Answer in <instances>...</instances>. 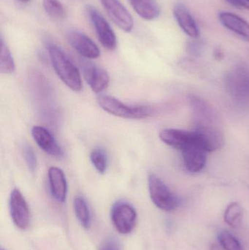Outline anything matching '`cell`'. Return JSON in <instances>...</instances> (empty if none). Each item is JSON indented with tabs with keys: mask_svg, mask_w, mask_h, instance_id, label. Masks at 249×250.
<instances>
[{
	"mask_svg": "<svg viewBox=\"0 0 249 250\" xmlns=\"http://www.w3.org/2000/svg\"><path fill=\"white\" fill-rule=\"evenodd\" d=\"M48 51L57 76L67 87L75 92H80L83 88V84L78 69L72 62L67 54L57 45L50 44Z\"/></svg>",
	"mask_w": 249,
	"mask_h": 250,
	"instance_id": "obj_1",
	"label": "cell"
},
{
	"mask_svg": "<svg viewBox=\"0 0 249 250\" xmlns=\"http://www.w3.org/2000/svg\"><path fill=\"white\" fill-rule=\"evenodd\" d=\"M99 106L115 117L133 120H141L150 117L153 110L146 105H129L110 95H99L97 98Z\"/></svg>",
	"mask_w": 249,
	"mask_h": 250,
	"instance_id": "obj_2",
	"label": "cell"
},
{
	"mask_svg": "<svg viewBox=\"0 0 249 250\" xmlns=\"http://www.w3.org/2000/svg\"><path fill=\"white\" fill-rule=\"evenodd\" d=\"M148 182L151 199L158 208L168 212L174 211L179 207V198L159 176L150 173Z\"/></svg>",
	"mask_w": 249,
	"mask_h": 250,
	"instance_id": "obj_3",
	"label": "cell"
},
{
	"mask_svg": "<svg viewBox=\"0 0 249 250\" xmlns=\"http://www.w3.org/2000/svg\"><path fill=\"white\" fill-rule=\"evenodd\" d=\"M111 219L118 233L129 234L135 227L137 212L128 203L117 202L111 208Z\"/></svg>",
	"mask_w": 249,
	"mask_h": 250,
	"instance_id": "obj_4",
	"label": "cell"
},
{
	"mask_svg": "<svg viewBox=\"0 0 249 250\" xmlns=\"http://www.w3.org/2000/svg\"><path fill=\"white\" fill-rule=\"evenodd\" d=\"M86 12L95 27L98 39L102 45L108 50L116 48V37L106 19L92 6H87Z\"/></svg>",
	"mask_w": 249,
	"mask_h": 250,
	"instance_id": "obj_5",
	"label": "cell"
},
{
	"mask_svg": "<svg viewBox=\"0 0 249 250\" xmlns=\"http://www.w3.org/2000/svg\"><path fill=\"white\" fill-rule=\"evenodd\" d=\"M159 138L167 145L181 151L192 146L200 147L198 135L194 130L187 131L169 128L161 131Z\"/></svg>",
	"mask_w": 249,
	"mask_h": 250,
	"instance_id": "obj_6",
	"label": "cell"
},
{
	"mask_svg": "<svg viewBox=\"0 0 249 250\" xmlns=\"http://www.w3.org/2000/svg\"><path fill=\"white\" fill-rule=\"evenodd\" d=\"M10 211L13 223L18 229L26 230L30 223L29 206L19 189H13L10 197Z\"/></svg>",
	"mask_w": 249,
	"mask_h": 250,
	"instance_id": "obj_7",
	"label": "cell"
},
{
	"mask_svg": "<svg viewBox=\"0 0 249 250\" xmlns=\"http://www.w3.org/2000/svg\"><path fill=\"white\" fill-rule=\"evenodd\" d=\"M113 21L125 32H130L134 27L131 14L118 0H99Z\"/></svg>",
	"mask_w": 249,
	"mask_h": 250,
	"instance_id": "obj_8",
	"label": "cell"
},
{
	"mask_svg": "<svg viewBox=\"0 0 249 250\" xmlns=\"http://www.w3.org/2000/svg\"><path fill=\"white\" fill-rule=\"evenodd\" d=\"M69 44L85 58L95 60L100 56V50L90 38L78 32L71 31L67 35Z\"/></svg>",
	"mask_w": 249,
	"mask_h": 250,
	"instance_id": "obj_9",
	"label": "cell"
},
{
	"mask_svg": "<svg viewBox=\"0 0 249 250\" xmlns=\"http://www.w3.org/2000/svg\"><path fill=\"white\" fill-rule=\"evenodd\" d=\"M32 135L38 146L48 155L54 158L61 159L64 152L52 134L46 128L35 126L32 129Z\"/></svg>",
	"mask_w": 249,
	"mask_h": 250,
	"instance_id": "obj_10",
	"label": "cell"
},
{
	"mask_svg": "<svg viewBox=\"0 0 249 250\" xmlns=\"http://www.w3.org/2000/svg\"><path fill=\"white\" fill-rule=\"evenodd\" d=\"M83 72L85 81L95 93L103 92L109 85V75L102 67L88 64L83 67Z\"/></svg>",
	"mask_w": 249,
	"mask_h": 250,
	"instance_id": "obj_11",
	"label": "cell"
},
{
	"mask_svg": "<svg viewBox=\"0 0 249 250\" xmlns=\"http://www.w3.org/2000/svg\"><path fill=\"white\" fill-rule=\"evenodd\" d=\"M183 161L190 173H199L203 170L207 162V153L200 147L192 146L182 150Z\"/></svg>",
	"mask_w": 249,
	"mask_h": 250,
	"instance_id": "obj_12",
	"label": "cell"
},
{
	"mask_svg": "<svg viewBox=\"0 0 249 250\" xmlns=\"http://www.w3.org/2000/svg\"><path fill=\"white\" fill-rule=\"evenodd\" d=\"M173 14L181 29L190 38L200 36V30L193 16L187 7L182 3H177L173 8Z\"/></svg>",
	"mask_w": 249,
	"mask_h": 250,
	"instance_id": "obj_13",
	"label": "cell"
},
{
	"mask_svg": "<svg viewBox=\"0 0 249 250\" xmlns=\"http://www.w3.org/2000/svg\"><path fill=\"white\" fill-rule=\"evenodd\" d=\"M50 190L56 201L65 202L67 195V182L61 169L51 167L48 172Z\"/></svg>",
	"mask_w": 249,
	"mask_h": 250,
	"instance_id": "obj_14",
	"label": "cell"
},
{
	"mask_svg": "<svg viewBox=\"0 0 249 250\" xmlns=\"http://www.w3.org/2000/svg\"><path fill=\"white\" fill-rule=\"evenodd\" d=\"M219 20L225 27L249 42V23L238 15L229 12L219 14Z\"/></svg>",
	"mask_w": 249,
	"mask_h": 250,
	"instance_id": "obj_15",
	"label": "cell"
},
{
	"mask_svg": "<svg viewBox=\"0 0 249 250\" xmlns=\"http://www.w3.org/2000/svg\"><path fill=\"white\" fill-rule=\"evenodd\" d=\"M129 1L137 14L145 20H154L160 15V8L156 0H129Z\"/></svg>",
	"mask_w": 249,
	"mask_h": 250,
	"instance_id": "obj_16",
	"label": "cell"
},
{
	"mask_svg": "<svg viewBox=\"0 0 249 250\" xmlns=\"http://www.w3.org/2000/svg\"><path fill=\"white\" fill-rule=\"evenodd\" d=\"M243 217H244V208L238 202L231 203L227 207L224 214V220L225 223L233 229H236L241 226Z\"/></svg>",
	"mask_w": 249,
	"mask_h": 250,
	"instance_id": "obj_17",
	"label": "cell"
},
{
	"mask_svg": "<svg viewBox=\"0 0 249 250\" xmlns=\"http://www.w3.org/2000/svg\"><path fill=\"white\" fill-rule=\"evenodd\" d=\"M74 210L79 223L84 229L91 226V213L89 206L83 196L77 195L74 199Z\"/></svg>",
	"mask_w": 249,
	"mask_h": 250,
	"instance_id": "obj_18",
	"label": "cell"
},
{
	"mask_svg": "<svg viewBox=\"0 0 249 250\" xmlns=\"http://www.w3.org/2000/svg\"><path fill=\"white\" fill-rule=\"evenodd\" d=\"M16 70L14 60L2 37L1 38V55H0V71L4 74L13 73Z\"/></svg>",
	"mask_w": 249,
	"mask_h": 250,
	"instance_id": "obj_19",
	"label": "cell"
},
{
	"mask_svg": "<svg viewBox=\"0 0 249 250\" xmlns=\"http://www.w3.org/2000/svg\"><path fill=\"white\" fill-rule=\"evenodd\" d=\"M90 160L96 171L104 174L108 168V154L103 148H95L90 154Z\"/></svg>",
	"mask_w": 249,
	"mask_h": 250,
	"instance_id": "obj_20",
	"label": "cell"
},
{
	"mask_svg": "<svg viewBox=\"0 0 249 250\" xmlns=\"http://www.w3.org/2000/svg\"><path fill=\"white\" fill-rule=\"evenodd\" d=\"M218 241L225 250H246L239 240L227 230L221 231L218 234Z\"/></svg>",
	"mask_w": 249,
	"mask_h": 250,
	"instance_id": "obj_21",
	"label": "cell"
},
{
	"mask_svg": "<svg viewBox=\"0 0 249 250\" xmlns=\"http://www.w3.org/2000/svg\"><path fill=\"white\" fill-rule=\"evenodd\" d=\"M42 5L44 10L51 17L56 19H63L65 18V9L59 0H43Z\"/></svg>",
	"mask_w": 249,
	"mask_h": 250,
	"instance_id": "obj_22",
	"label": "cell"
},
{
	"mask_svg": "<svg viewBox=\"0 0 249 250\" xmlns=\"http://www.w3.org/2000/svg\"><path fill=\"white\" fill-rule=\"evenodd\" d=\"M23 155L28 168L33 173L36 170L38 160H37L36 154H35V151L30 146L27 145V144H25L23 146Z\"/></svg>",
	"mask_w": 249,
	"mask_h": 250,
	"instance_id": "obj_23",
	"label": "cell"
},
{
	"mask_svg": "<svg viewBox=\"0 0 249 250\" xmlns=\"http://www.w3.org/2000/svg\"><path fill=\"white\" fill-rule=\"evenodd\" d=\"M98 250H121V245L115 237H109L101 243Z\"/></svg>",
	"mask_w": 249,
	"mask_h": 250,
	"instance_id": "obj_24",
	"label": "cell"
},
{
	"mask_svg": "<svg viewBox=\"0 0 249 250\" xmlns=\"http://www.w3.org/2000/svg\"><path fill=\"white\" fill-rule=\"evenodd\" d=\"M234 7L249 10V0H226Z\"/></svg>",
	"mask_w": 249,
	"mask_h": 250,
	"instance_id": "obj_25",
	"label": "cell"
},
{
	"mask_svg": "<svg viewBox=\"0 0 249 250\" xmlns=\"http://www.w3.org/2000/svg\"><path fill=\"white\" fill-rule=\"evenodd\" d=\"M210 250H225L221 245H216V244H213L211 247Z\"/></svg>",
	"mask_w": 249,
	"mask_h": 250,
	"instance_id": "obj_26",
	"label": "cell"
},
{
	"mask_svg": "<svg viewBox=\"0 0 249 250\" xmlns=\"http://www.w3.org/2000/svg\"><path fill=\"white\" fill-rule=\"evenodd\" d=\"M19 1H21V2L26 3L28 2V1H29V0H19Z\"/></svg>",
	"mask_w": 249,
	"mask_h": 250,
	"instance_id": "obj_27",
	"label": "cell"
},
{
	"mask_svg": "<svg viewBox=\"0 0 249 250\" xmlns=\"http://www.w3.org/2000/svg\"><path fill=\"white\" fill-rule=\"evenodd\" d=\"M1 250H4L1 249Z\"/></svg>",
	"mask_w": 249,
	"mask_h": 250,
	"instance_id": "obj_28",
	"label": "cell"
}]
</instances>
